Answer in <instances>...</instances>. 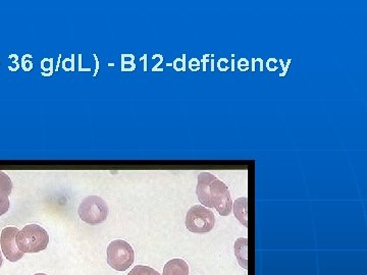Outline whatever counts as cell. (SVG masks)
Returning a JSON list of instances; mask_svg holds the SVG:
<instances>
[{"mask_svg":"<svg viewBox=\"0 0 367 275\" xmlns=\"http://www.w3.org/2000/svg\"><path fill=\"white\" fill-rule=\"evenodd\" d=\"M15 243L20 251L39 253L48 246L49 234L43 227L38 225H28L23 227L15 237Z\"/></svg>","mask_w":367,"mask_h":275,"instance_id":"6da1fadb","label":"cell"},{"mask_svg":"<svg viewBox=\"0 0 367 275\" xmlns=\"http://www.w3.org/2000/svg\"><path fill=\"white\" fill-rule=\"evenodd\" d=\"M232 71H235V60H234V55H233V59H232Z\"/></svg>","mask_w":367,"mask_h":275,"instance_id":"d6986e66","label":"cell"},{"mask_svg":"<svg viewBox=\"0 0 367 275\" xmlns=\"http://www.w3.org/2000/svg\"><path fill=\"white\" fill-rule=\"evenodd\" d=\"M132 270H133L134 275H160V272L149 266L138 265Z\"/></svg>","mask_w":367,"mask_h":275,"instance_id":"7c38bea8","label":"cell"},{"mask_svg":"<svg viewBox=\"0 0 367 275\" xmlns=\"http://www.w3.org/2000/svg\"><path fill=\"white\" fill-rule=\"evenodd\" d=\"M233 211L235 216L238 219L239 223L244 227H248V198L247 197H241L237 199L233 204Z\"/></svg>","mask_w":367,"mask_h":275,"instance_id":"30bf717a","label":"cell"},{"mask_svg":"<svg viewBox=\"0 0 367 275\" xmlns=\"http://www.w3.org/2000/svg\"><path fill=\"white\" fill-rule=\"evenodd\" d=\"M207 57H208V55H205V57H203V58H205V62H207ZM203 69H205V71H207V64H205V66H203Z\"/></svg>","mask_w":367,"mask_h":275,"instance_id":"ffe728a7","label":"cell"},{"mask_svg":"<svg viewBox=\"0 0 367 275\" xmlns=\"http://www.w3.org/2000/svg\"><path fill=\"white\" fill-rule=\"evenodd\" d=\"M256 66H259V71H263V60L261 58H253L252 59V71H255Z\"/></svg>","mask_w":367,"mask_h":275,"instance_id":"e0dca14e","label":"cell"},{"mask_svg":"<svg viewBox=\"0 0 367 275\" xmlns=\"http://www.w3.org/2000/svg\"><path fill=\"white\" fill-rule=\"evenodd\" d=\"M13 191V182L8 174L0 171V194L10 196Z\"/></svg>","mask_w":367,"mask_h":275,"instance_id":"8fae6325","label":"cell"},{"mask_svg":"<svg viewBox=\"0 0 367 275\" xmlns=\"http://www.w3.org/2000/svg\"><path fill=\"white\" fill-rule=\"evenodd\" d=\"M218 68L221 71H227L230 69L229 60L227 58H221L218 62Z\"/></svg>","mask_w":367,"mask_h":275,"instance_id":"9a60e30c","label":"cell"},{"mask_svg":"<svg viewBox=\"0 0 367 275\" xmlns=\"http://www.w3.org/2000/svg\"><path fill=\"white\" fill-rule=\"evenodd\" d=\"M277 60L275 58H270V59L266 62V68H268L270 71H275L279 69L277 66Z\"/></svg>","mask_w":367,"mask_h":275,"instance_id":"2e32d148","label":"cell"},{"mask_svg":"<svg viewBox=\"0 0 367 275\" xmlns=\"http://www.w3.org/2000/svg\"><path fill=\"white\" fill-rule=\"evenodd\" d=\"M34 275H47V274H36Z\"/></svg>","mask_w":367,"mask_h":275,"instance_id":"603a6c76","label":"cell"},{"mask_svg":"<svg viewBox=\"0 0 367 275\" xmlns=\"http://www.w3.org/2000/svg\"><path fill=\"white\" fill-rule=\"evenodd\" d=\"M107 263L116 272H126L135 261L133 248L126 241H111L107 247Z\"/></svg>","mask_w":367,"mask_h":275,"instance_id":"7a4b0ae2","label":"cell"},{"mask_svg":"<svg viewBox=\"0 0 367 275\" xmlns=\"http://www.w3.org/2000/svg\"><path fill=\"white\" fill-rule=\"evenodd\" d=\"M162 275H189V266L183 259H172L165 264Z\"/></svg>","mask_w":367,"mask_h":275,"instance_id":"ba28073f","label":"cell"},{"mask_svg":"<svg viewBox=\"0 0 367 275\" xmlns=\"http://www.w3.org/2000/svg\"><path fill=\"white\" fill-rule=\"evenodd\" d=\"M237 66H238L239 71H247L249 69V62L246 58H240L238 64H237Z\"/></svg>","mask_w":367,"mask_h":275,"instance_id":"5bb4252c","label":"cell"},{"mask_svg":"<svg viewBox=\"0 0 367 275\" xmlns=\"http://www.w3.org/2000/svg\"><path fill=\"white\" fill-rule=\"evenodd\" d=\"M78 213L84 223L90 225H97L106 220L109 216V206L100 197L89 196L80 203Z\"/></svg>","mask_w":367,"mask_h":275,"instance_id":"3957f363","label":"cell"},{"mask_svg":"<svg viewBox=\"0 0 367 275\" xmlns=\"http://www.w3.org/2000/svg\"><path fill=\"white\" fill-rule=\"evenodd\" d=\"M291 62H292V59H289L287 66H285V64H284V60L279 59V64H281V66H283L284 69V73H282L281 75H279V77H284V76H285L286 73H288V69L289 66H290Z\"/></svg>","mask_w":367,"mask_h":275,"instance_id":"ac0fdd59","label":"cell"},{"mask_svg":"<svg viewBox=\"0 0 367 275\" xmlns=\"http://www.w3.org/2000/svg\"><path fill=\"white\" fill-rule=\"evenodd\" d=\"M185 225L187 230L194 234H207L214 229L216 216L212 210L194 205L188 210Z\"/></svg>","mask_w":367,"mask_h":275,"instance_id":"277c9868","label":"cell"},{"mask_svg":"<svg viewBox=\"0 0 367 275\" xmlns=\"http://www.w3.org/2000/svg\"><path fill=\"white\" fill-rule=\"evenodd\" d=\"M216 176L210 172L203 171L198 174V183L196 187V194L198 200L205 206L214 208L210 198V185L216 180Z\"/></svg>","mask_w":367,"mask_h":275,"instance_id":"52a82bcc","label":"cell"},{"mask_svg":"<svg viewBox=\"0 0 367 275\" xmlns=\"http://www.w3.org/2000/svg\"><path fill=\"white\" fill-rule=\"evenodd\" d=\"M2 263H4V259H2L1 252H0V267H1Z\"/></svg>","mask_w":367,"mask_h":275,"instance_id":"44dd1931","label":"cell"},{"mask_svg":"<svg viewBox=\"0 0 367 275\" xmlns=\"http://www.w3.org/2000/svg\"><path fill=\"white\" fill-rule=\"evenodd\" d=\"M19 232L18 227H8L2 230L1 234H0V245H1L2 252L11 262H17L24 256V253L20 251L17 243H15V237Z\"/></svg>","mask_w":367,"mask_h":275,"instance_id":"8992f818","label":"cell"},{"mask_svg":"<svg viewBox=\"0 0 367 275\" xmlns=\"http://www.w3.org/2000/svg\"><path fill=\"white\" fill-rule=\"evenodd\" d=\"M210 198L214 208H216L219 216H230L233 209V201L229 188L219 178H216L210 185Z\"/></svg>","mask_w":367,"mask_h":275,"instance_id":"5b68a950","label":"cell"},{"mask_svg":"<svg viewBox=\"0 0 367 275\" xmlns=\"http://www.w3.org/2000/svg\"><path fill=\"white\" fill-rule=\"evenodd\" d=\"M127 275H134V272H133V270H131V272H130V274H127Z\"/></svg>","mask_w":367,"mask_h":275,"instance_id":"7402d4cb","label":"cell"},{"mask_svg":"<svg viewBox=\"0 0 367 275\" xmlns=\"http://www.w3.org/2000/svg\"><path fill=\"white\" fill-rule=\"evenodd\" d=\"M234 251L239 265L243 269L248 270V239H237L235 241Z\"/></svg>","mask_w":367,"mask_h":275,"instance_id":"9c48e42d","label":"cell"},{"mask_svg":"<svg viewBox=\"0 0 367 275\" xmlns=\"http://www.w3.org/2000/svg\"><path fill=\"white\" fill-rule=\"evenodd\" d=\"M8 195H4L0 194V216L6 214L8 211L11 207L10 198Z\"/></svg>","mask_w":367,"mask_h":275,"instance_id":"4fadbf2b","label":"cell"}]
</instances>
